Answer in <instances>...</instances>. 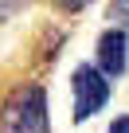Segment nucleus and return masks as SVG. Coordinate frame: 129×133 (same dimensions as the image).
I'll return each mask as SVG.
<instances>
[{"label": "nucleus", "instance_id": "obj_2", "mask_svg": "<svg viewBox=\"0 0 129 133\" xmlns=\"http://www.w3.org/2000/svg\"><path fill=\"white\" fill-rule=\"evenodd\" d=\"M71 94H74V121H90L110 102V78L94 63H78L71 75Z\"/></svg>", "mask_w": 129, "mask_h": 133}, {"label": "nucleus", "instance_id": "obj_5", "mask_svg": "<svg viewBox=\"0 0 129 133\" xmlns=\"http://www.w3.org/2000/svg\"><path fill=\"white\" fill-rule=\"evenodd\" d=\"M110 16H125V24H129V4H113V8H110Z\"/></svg>", "mask_w": 129, "mask_h": 133}, {"label": "nucleus", "instance_id": "obj_6", "mask_svg": "<svg viewBox=\"0 0 129 133\" xmlns=\"http://www.w3.org/2000/svg\"><path fill=\"white\" fill-rule=\"evenodd\" d=\"M20 12V4H0V20H4V16H16Z\"/></svg>", "mask_w": 129, "mask_h": 133}, {"label": "nucleus", "instance_id": "obj_4", "mask_svg": "<svg viewBox=\"0 0 129 133\" xmlns=\"http://www.w3.org/2000/svg\"><path fill=\"white\" fill-rule=\"evenodd\" d=\"M106 133H129V114H117L113 121H110V129Z\"/></svg>", "mask_w": 129, "mask_h": 133}, {"label": "nucleus", "instance_id": "obj_3", "mask_svg": "<svg viewBox=\"0 0 129 133\" xmlns=\"http://www.w3.org/2000/svg\"><path fill=\"white\" fill-rule=\"evenodd\" d=\"M94 66H98L110 82L125 75V66H129V35H125V28H106V31L98 35Z\"/></svg>", "mask_w": 129, "mask_h": 133}, {"label": "nucleus", "instance_id": "obj_1", "mask_svg": "<svg viewBox=\"0 0 129 133\" xmlns=\"http://www.w3.org/2000/svg\"><path fill=\"white\" fill-rule=\"evenodd\" d=\"M0 133H51L47 90L39 82H24L0 102Z\"/></svg>", "mask_w": 129, "mask_h": 133}]
</instances>
